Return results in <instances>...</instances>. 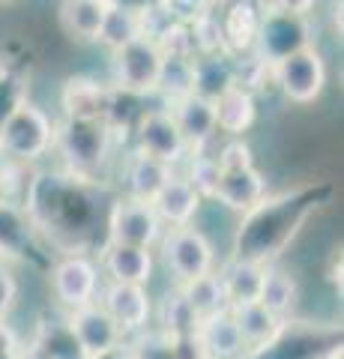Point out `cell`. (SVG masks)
Segmentation results:
<instances>
[{
	"label": "cell",
	"instance_id": "6da1fadb",
	"mask_svg": "<svg viewBox=\"0 0 344 359\" xmlns=\"http://www.w3.org/2000/svg\"><path fill=\"white\" fill-rule=\"evenodd\" d=\"M114 132L105 120H72L63 117V123H54V147L60 153L63 165L72 177H90L108 162Z\"/></svg>",
	"mask_w": 344,
	"mask_h": 359
},
{
	"label": "cell",
	"instance_id": "7a4b0ae2",
	"mask_svg": "<svg viewBox=\"0 0 344 359\" xmlns=\"http://www.w3.org/2000/svg\"><path fill=\"white\" fill-rule=\"evenodd\" d=\"M54 147V120L25 99L13 114L0 123V156L15 165H30L48 156Z\"/></svg>",
	"mask_w": 344,
	"mask_h": 359
},
{
	"label": "cell",
	"instance_id": "3957f363",
	"mask_svg": "<svg viewBox=\"0 0 344 359\" xmlns=\"http://www.w3.org/2000/svg\"><path fill=\"white\" fill-rule=\"evenodd\" d=\"M162 257L168 273L174 276L177 285H186L192 278H201L216 269V249L204 231L195 224H183V228H168L162 233Z\"/></svg>",
	"mask_w": 344,
	"mask_h": 359
},
{
	"label": "cell",
	"instance_id": "277c9868",
	"mask_svg": "<svg viewBox=\"0 0 344 359\" xmlns=\"http://www.w3.org/2000/svg\"><path fill=\"white\" fill-rule=\"evenodd\" d=\"M273 81L282 93L296 105H308L320 99L326 87V63L315 45H305L294 54H287L279 63H273Z\"/></svg>",
	"mask_w": 344,
	"mask_h": 359
},
{
	"label": "cell",
	"instance_id": "5b68a950",
	"mask_svg": "<svg viewBox=\"0 0 344 359\" xmlns=\"http://www.w3.org/2000/svg\"><path fill=\"white\" fill-rule=\"evenodd\" d=\"M99 276H102V269L87 255H63L48 273L54 302L63 311H75L87 302H96L99 290H102Z\"/></svg>",
	"mask_w": 344,
	"mask_h": 359
},
{
	"label": "cell",
	"instance_id": "8992f818",
	"mask_svg": "<svg viewBox=\"0 0 344 359\" xmlns=\"http://www.w3.org/2000/svg\"><path fill=\"white\" fill-rule=\"evenodd\" d=\"M159 69H162V51L156 39H150V36H138L114 51V87L117 90L138 93V96H153L159 84Z\"/></svg>",
	"mask_w": 344,
	"mask_h": 359
},
{
	"label": "cell",
	"instance_id": "52a82bcc",
	"mask_svg": "<svg viewBox=\"0 0 344 359\" xmlns=\"http://www.w3.org/2000/svg\"><path fill=\"white\" fill-rule=\"evenodd\" d=\"M165 233V224L156 216L150 201L138 198H117L108 210V243H129L144 245V249H156Z\"/></svg>",
	"mask_w": 344,
	"mask_h": 359
},
{
	"label": "cell",
	"instance_id": "ba28073f",
	"mask_svg": "<svg viewBox=\"0 0 344 359\" xmlns=\"http://www.w3.org/2000/svg\"><path fill=\"white\" fill-rule=\"evenodd\" d=\"M66 330H69L72 341L78 344V351L84 359H96L102 353H111L117 347L126 344L123 330L114 323V318L96 302H87V306L66 311Z\"/></svg>",
	"mask_w": 344,
	"mask_h": 359
},
{
	"label": "cell",
	"instance_id": "9c48e42d",
	"mask_svg": "<svg viewBox=\"0 0 344 359\" xmlns=\"http://www.w3.org/2000/svg\"><path fill=\"white\" fill-rule=\"evenodd\" d=\"M305 45H312V27H308L305 15L270 9V13L261 15L258 36H254L252 48H258V57L273 66L287 54L305 48Z\"/></svg>",
	"mask_w": 344,
	"mask_h": 359
},
{
	"label": "cell",
	"instance_id": "30bf717a",
	"mask_svg": "<svg viewBox=\"0 0 344 359\" xmlns=\"http://www.w3.org/2000/svg\"><path fill=\"white\" fill-rule=\"evenodd\" d=\"M132 129L138 153H147L165 165H177L188 153V144L168 108H147Z\"/></svg>",
	"mask_w": 344,
	"mask_h": 359
},
{
	"label": "cell",
	"instance_id": "8fae6325",
	"mask_svg": "<svg viewBox=\"0 0 344 359\" xmlns=\"http://www.w3.org/2000/svg\"><path fill=\"white\" fill-rule=\"evenodd\" d=\"M99 306H102L123 335H138L153 323V299L147 294V285H129V282H108L99 290Z\"/></svg>",
	"mask_w": 344,
	"mask_h": 359
},
{
	"label": "cell",
	"instance_id": "7c38bea8",
	"mask_svg": "<svg viewBox=\"0 0 344 359\" xmlns=\"http://www.w3.org/2000/svg\"><path fill=\"white\" fill-rule=\"evenodd\" d=\"M192 347L195 356L201 359H240L246 356V344L237 330L234 311L219 309L213 314L198 320V327L192 332Z\"/></svg>",
	"mask_w": 344,
	"mask_h": 359
},
{
	"label": "cell",
	"instance_id": "4fadbf2b",
	"mask_svg": "<svg viewBox=\"0 0 344 359\" xmlns=\"http://www.w3.org/2000/svg\"><path fill=\"white\" fill-rule=\"evenodd\" d=\"M234 320L237 330L242 335V344H246V353H263L270 347L279 344V339L287 330V320L279 318L275 311H270L263 302H242V306H234Z\"/></svg>",
	"mask_w": 344,
	"mask_h": 359
},
{
	"label": "cell",
	"instance_id": "5bb4252c",
	"mask_svg": "<svg viewBox=\"0 0 344 359\" xmlns=\"http://www.w3.org/2000/svg\"><path fill=\"white\" fill-rule=\"evenodd\" d=\"M99 269L108 276V282L150 285L153 269H156V257H153V249H144V245L105 243Z\"/></svg>",
	"mask_w": 344,
	"mask_h": 359
},
{
	"label": "cell",
	"instance_id": "9a60e30c",
	"mask_svg": "<svg viewBox=\"0 0 344 359\" xmlns=\"http://www.w3.org/2000/svg\"><path fill=\"white\" fill-rule=\"evenodd\" d=\"M168 111H171V117L177 120V126H180L188 150H204L207 144L219 135L213 102L204 99V96L186 93L180 99H174V102H168Z\"/></svg>",
	"mask_w": 344,
	"mask_h": 359
},
{
	"label": "cell",
	"instance_id": "2e32d148",
	"mask_svg": "<svg viewBox=\"0 0 344 359\" xmlns=\"http://www.w3.org/2000/svg\"><path fill=\"white\" fill-rule=\"evenodd\" d=\"M263 195H266V180L254 165L234 168V171H219L213 201H219L225 210L242 216V212H249Z\"/></svg>",
	"mask_w": 344,
	"mask_h": 359
},
{
	"label": "cell",
	"instance_id": "e0dca14e",
	"mask_svg": "<svg viewBox=\"0 0 344 359\" xmlns=\"http://www.w3.org/2000/svg\"><path fill=\"white\" fill-rule=\"evenodd\" d=\"M156 216L162 219V224L168 228H183V224H192L195 216L204 207V198L198 195V189L188 183L186 177L171 174V180L159 189V195L150 201Z\"/></svg>",
	"mask_w": 344,
	"mask_h": 359
},
{
	"label": "cell",
	"instance_id": "ac0fdd59",
	"mask_svg": "<svg viewBox=\"0 0 344 359\" xmlns=\"http://www.w3.org/2000/svg\"><path fill=\"white\" fill-rule=\"evenodd\" d=\"M108 99H111V87L99 84L87 75L69 78L60 90L63 117H72V120H105Z\"/></svg>",
	"mask_w": 344,
	"mask_h": 359
},
{
	"label": "cell",
	"instance_id": "d6986e66",
	"mask_svg": "<svg viewBox=\"0 0 344 359\" xmlns=\"http://www.w3.org/2000/svg\"><path fill=\"white\" fill-rule=\"evenodd\" d=\"M216 111V129L225 132L228 138H242V132H249L258 120V105H254V93L242 84L228 87L225 93L213 99Z\"/></svg>",
	"mask_w": 344,
	"mask_h": 359
},
{
	"label": "cell",
	"instance_id": "ffe728a7",
	"mask_svg": "<svg viewBox=\"0 0 344 359\" xmlns=\"http://www.w3.org/2000/svg\"><path fill=\"white\" fill-rule=\"evenodd\" d=\"M263 273H266V261L240 257V255L231 257V261L219 269V278H221V285H225V297H228V309L258 299Z\"/></svg>",
	"mask_w": 344,
	"mask_h": 359
},
{
	"label": "cell",
	"instance_id": "44dd1931",
	"mask_svg": "<svg viewBox=\"0 0 344 359\" xmlns=\"http://www.w3.org/2000/svg\"><path fill=\"white\" fill-rule=\"evenodd\" d=\"M234 84H237V63L231 60L228 51L195 54L192 57V93L213 102L219 93H225Z\"/></svg>",
	"mask_w": 344,
	"mask_h": 359
},
{
	"label": "cell",
	"instance_id": "7402d4cb",
	"mask_svg": "<svg viewBox=\"0 0 344 359\" xmlns=\"http://www.w3.org/2000/svg\"><path fill=\"white\" fill-rule=\"evenodd\" d=\"M171 174L174 165H165L153 156L135 150V156L126 165V195L138 201H153L159 195V189L171 180Z\"/></svg>",
	"mask_w": 344,
	"mask_h": 359
},
{
	"label": "cell",
	"instance_id": "603a6c76",
	"mask_svg": "<svg viewBox=\"0 0 344 359\" xmlns=\"http://www.w3.org/2000/svg\"><path fill=\"white\" fill-rule=\"evenodd\" d=\"M105 13H108V0H63L60 21L72 39L96 42Z\"/></svg>",
	"mask_w": 344,
	"mask_h": 359
},
{
	"label": "cell",
	"instance_id": "cb8c5ba5",
	"mask_svg": "<svg viewBox=\"0 0 344 359\" xmlns=\"http://www.w3.org/2000/svg\"><path fill=\"white\" fill-rule=\"evenodd\" d=\"M299 299V285H296V276L291 269H284L279 264H266V273H263V282H261V297L258 302H263L270 311H275L279 318L291 314L294 306Z\"/></svg>",
	"mask_w": 344,
	"mask_h": 359
},
{
	"label": "cell",
	"instance_id": "d4e9b609",
	"mask_svg": "<svg viewBox=\"0 0 344 359\" xmlns=\"http://www.w3.org/2000/svg\"><path fill=\"white\" fill-rule=\"evenodd\" d=\"M261 15L252 4H234L231 13L221 25V36H225V51L234 54V51H246L254 45V36H258V25H261Z\"/></svg>",
	"mask_w": 344,
	"mask_h": 359
},
{
	"label": "cell",
	"instance_id": "484cf974",
	"mask_svg": "<svg viewBox=\"0 0 344 359\" xmlns=\"http://www.w3.org/2000/svg\"><path fill=\"white\" fill-rule=\"evenodd\" d=\"M153 318H159V327H156V330L168 332L171 339H180V341L192 339V332H195V327H198V314L188 309V302H186V297H183L180 287L171 290V294L162 299L159 311L153 309Z\"/></svg>",
	"mask_w": 344,
	"mask_h": 359
},
{
	"label": "cell",
	"instance_id": "4316f807",
	"mask_svg": "<svg viewBox=\"0 0 344 359\" xmlns=\"http://www.w3.org/2000/svg\"><path fill=\"white\" fill-rule=\"evenodd\" d=\"M183 290V297L188 302V309L198 314V320L207 318V314H213L219 309H228V297H225V285H221L219 273H207L201 278H192V282L186 285H177Z\"/></svg>",
	"mask_w": 344,
	"mask_h": 359
},
{
	"label": "cell",
	"instance_id": "83f0119b",
	"mask_svg": "<svg viewBox=\"0 0 344 359\" xmlns=\"http://www.w3.org/2000/svg\"><path fill=\"white\" fill-rule=\"evenodd\" d=\"M144 36V27H141V15L132 13V9H120V6H108V13L102 18V27H99V36L96 42H102L105 48L117 51L123 48L126 42Z\"/></svg>",
	"mask_w": 344,
	"mask_h": 359
},
{
	"label": "cell",
	"instance_id": "f1b7e54d",
	"mask_svg": "<svg viewBox=\"0 0 344 359\" xmlns=\"http://www.w3.org/2000/svg\"><path fill=\"white\" fill-rule=\"evenodd\" d=\"M186 341L171 339L168 332L147 327L144 332H138L135 341H126V356L129 359H188V353L183 351Z\"/></svg>",
	"mask_w": 344,
	"mask_h": 359
},
{
	"label": "cell",
	"instance_id": "f546056e",
	"mask_svg": "<svg viewBox=\"0 0 344 359\" xmlns=\"http://www.w3.org/2000/svg\"><path fill=\"white\" fill-rule=\"evenodd\" d=\"M156 93H162L168 102L192 93V57H165L162 54Z\"/></svg>",
	"mask_w": 344,
	"mask_h": 359
},
{
	"label": "cell",
	"instance_id": "4dcf8cb0",
	"mask_svg": "<svg viewBox=\"0 0 344 359\" xmlns=\"http://www.w3.org/2000/svg\"><path fill=\"white\" fill-rule=\"evenodd\" d=\"M195 159L188 162V174L186 180L198 189V195L204 201H213L216 192V180H219V165H216V156H204L201 150H192Z\"/></svg>",
	"mask_w": 344,
	"mask_h": 359
},
{
	"label": "cell",
	"instance_id": "1f68e13d",
	"mask_svg": "<svg viewBox=\"0 0 344 359\" xmlns=\"http://www.w3.org/2000/svg\"><path fill=\"white\" fill-rule=\"evenodd\" d=\"M27 99V84L15 69L0 66V123Z\"/></svg>",
	"mask_w": 344,
	"mask_h": 359
},
{
	"label": "cell",
	"instance_id": "d6a6232c",
	"mask_svg": "<svg viewBox=\"0 0 344 359\" xmlns=\"http://www.w3.org/2000/svg\"><path fill=\"white\" fill-rule=\"evenodd\" d=\"M216 165L219 171H234V168H246V165H254V156H252V147L242 138H231L225 147L219 150L216 156Z\"/></svg>",
	"mask_w": 344,
	"mask_h": 359
},
{
	"label": "cell",
	"instance_id": "836d02e7",
	"mask_svg": "<svg viewBox=\"0 0 344 359\" xmlns=\"http://www.w3.org/2000/svg\"><path fill=\"white\" fill-rule=\"evenodd\" d=\"M15 302H18V282H15V276L0 264V320L15 309Z\"/></svg>",
	"mask_w": 344,
	"mask_h": 359
},
{
	"label": "cell",
	"instance_id": "e575fe53",
	"mask_svg": "<svg viewBox=\"0 0 344 359\" xmlns=\"http://www.w3.org/2000/svg\"><path fill=\"white\" fill-rule=\"evenodd\" d=\"M312 6H315V0H273V9H284V13H296V15H308Z\"/></svg>",
	"mask_w": 344,
	"mask_h": 359
},
{
	"label": "cell",
	"instance_id": "d590c367",
	"mask_svg": "<svg viewBox=\"0 0 344 359\" xmlns=\"http://www.w3.org/2000/svg\"><path fill=\"white\" fill-rule=\"evenodd\" d=\"M159 0H108V6H120V9H132V13H144V9L156 6Z\"/></svg>",
	"mask_w": 344,
	"mask_h": 359
},
{
	"label": "cell",
	"instance_id": "8d00e7d4",
	"mask_svg": "<svg viewBox=\"0 0 344 359\" xmlns=\"http://www.w3.org/2000/svg\"><path fill=\"white\" fill-rule=\"evenodd\" d=\"M0 359H18V351H13V347H6V351H0Z\"/></svg>",
	"mask_w": 344,
	"mask_h": 359
},
{
	"label": "cell",
	"instance_id": "74e56055",
	"mask_svg": "<svg viewBox=\"0 0 344 359\" xmlns=\"http://www.w3.org/2000/svg\"><path fill=\"white\" fill-rule=\"evenodd\" d=\"M6 255H9V249H6V245H4V243H0V264H4V261H6Z\"/></svg>",
	"mask_w": 344,
	"mask_h": 359
},
{
	"label": "cell",
	"instance_id": "f35d334b",
	"mask_svg": "<svg viewBox=\"0 0 344 359\" xmlns=\"http://www.w3.org/2000/svg\"><path fill=\"white\" fill-rule=\"evenodd\" d=\"M188 359H201V356H188Z\"/></svg>",
	"mask_w": 344,
	"mask_h": 359
},
{
	"label": "cell",
	"instance_id": "ab89813d",
	"mask_svg": "<svg viewBox=\"0 0 344 359\" xmlns=\"http://www.w3.org/2000/svg\"><path fill=\"white\" fill-rule=\"evenodd\" d=\"M0 4H4V0H0Z\"/></svg>",
	"mask_w": 344,
	"mask_h": 359
}]
</instances>
